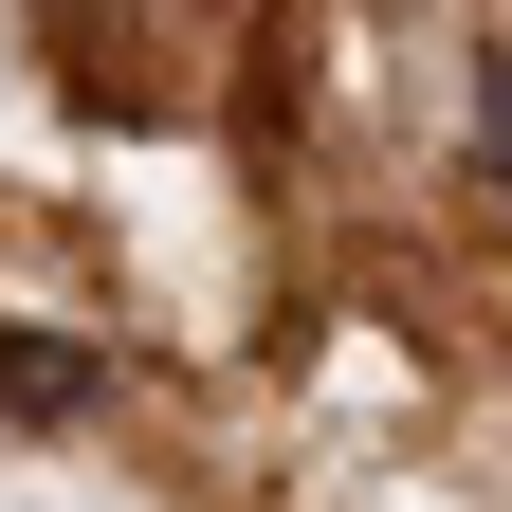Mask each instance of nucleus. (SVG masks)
<instances>
[{"label":"nucleus","mask_w":512,"mask_h":512,"mask_svg":"<svg viewBox=\"0 0 512 512\" xmlns=\"http://www.w3.org/2000/svg\"><path fill=\"white\" fill-rule=\"evenodd\" d=\"M110 403V366L92 348H55V330H0V421H92Z\"/></svg>","instance_id":"nucleus-1"},{"label":"nucleus","mask_w":512,"mask_h":512,"mask_svg":"<svg viewBox=\"0 0 512 512\" xmlns=\"http://www.w3.org/2000/svg\"><path fill=\"white\" fill-rule=\"evenodd\" d=\"M476 183H512V37L476 55Z\"/></svg>","instance_id":"nucleus-2"}]
</instances>
